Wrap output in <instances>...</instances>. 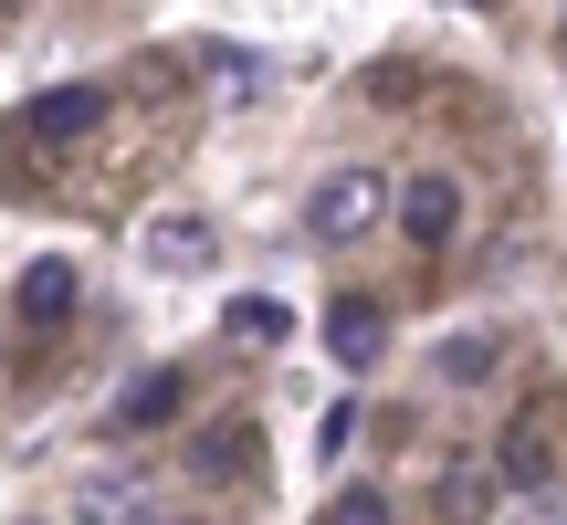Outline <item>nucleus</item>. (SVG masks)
Returning <instances> with one entry per match:
<instances>
[{
    "label": "nucleus",
    "mask_w": 567,
    "mask_h": 525,
    "mask_svg": "<svg viewBox=\"0 0 567 525\" xmlns=\"http://www.w3.org/2000/svg\"><path fill=\"white\" fill-rule=\"evenodd\" d=\"M379 168H337V179H316V200H305V222H316V243H358V231H379Z\"/></svg>",
    "instance_id": "obj_1"
},
{
    "label": "nucleus",
    "mask_w": 567,
    "mask_h": 525,
    "mask_svg": "<svg viewBox=\"0 0 567 525\" xmlns=\"http://www.w3.org/2000/svg\"><path fill=\"white\" fill-rule=\"evenodd\" d=\"M84 126H105V84H53V95L21 105V137H42V147L84 137Z\"/></svg>",
    "instance_id": "obj_2"
},
{
    "label": "nucleus",
    "mask_w": 567,
    "mask_h": 525,
    "mask_svg": "<svg viewBox=\"0 0 567 525\" xmlns=\"http://www.w3.org/2000/svg\"><path fill=\"white\" fill-rule=\"evenodd\" d=\"M400 231H410L421 253H442L452 231H463V179H442V168H431V179H410V189H400Z\"/></svg>",
    "instance_id": "obj_3"
},
{
    "label": "nucleus",
    "mask_w": 567,
    "mask_h": 525,
    "mask_svg": "<svg viewBox=\"0 0 567 525\" xmlns=\"http://www.w3.org/2000/svg\"><path fill=\"white\" fill-rule=\"evenodd\" d=\"M137 253L158 262V274H210V262H221V231L189 222V210H168V222H147V231H137Z\"/></svg>",
    "instance_id": "obj_4"
},
{
    "label": "nucleus",
    "mask_w": 567,
    "mask_h": 525,
    "mask_svg": "<svg viewBox=\"0 0 567 525\" xmlns=\"http://www.w3.org/2000/svg\"><path fill=\"white\" fill-rule=\"evenodd\" d=\"M379 347H389V316L368 295H337V305H326V358H337V368H379Z\"/></svg>",
    "instance_id": "obj_5"
},
{
    "label": "nucleus",
    "mask_w": 567,
    "mask_h": 525,
    "mask_svg": "<svg viewBox=\"0 0 567 525\" xmlns=\"http://www.w3.org/2000/svg\"><path fill=\"white\" fill-rule=\"evenodd\" d=\"M264 463V431L252 421H210L200 442H189V473H200V484H231V473H252Z\"/></svg>",
    "instance_id": "obj_6"
},
{
    "label": "nucleus",
    "mask_w": 567,
    "mask_h": 525,
    "mask_svg": "<svg viewBox=\"0 0 567 525\" xmlns=\"http://www.w3.org/2000/svg\"><path fill=\"white\" fill-rule=\"evenodd\" d=\"M74 515H84V525H147V484H137L126 463H105V473H84Z\"/></svg>",
    "instance_id": "obj_7"
},
{
    "label": "nucleus",
    "mask_w": 567,
    "mask_h": 525,
    "mask_svg": "<svg viewBox=\"0 0 567 525\" xmlns=\"http://www.w3.org/2000/svg\"><path fill=\"white\" fill-rule=\"evenodd\" d=\"M21 326H63V316H74V262H53V253H42V262H21Z\"/></svg>",
    "instance_id": "obj_8"
},
{
    "label": "nucleus",
    "mask_w": 567,
    "mask_h": 525,
    "mask_svg": "<svg viewBox=\"0 0 567 525\" xmlns=\"http://www.w3.org/2000/svg\"><path fill=\"white\" fill-rule=\"evenodd\" d=\"M494 368H505V337H484V326H463V337L431 347V379L442 389H473V379H494Z\"/></svg>",
    "instance_id": "obj_9"
},
{
    "label": "nucleus",
    "mask_w": 567,
    "mask_h": 525,
    "mask_svg": "<svg viewBox=\"0 0 567 525\" xmlns=\"http://www.w3.org/2000/svg\"><path fill=\"white\" fill-rule=\"evenodd\" d=\"M168 410H179V368H147V379L116 400V431H158Z\"/></svg>",
    "instance_id": "obj_10"
},
{
    "label": "nucleus",
    "mask_w": 567,
    "mask_h": 525,
    "mask_svg": "<svg viewBox=\"0 0 567 525\" xmlns=\"http://www.w3.org/2000/svg\"><path fill=\"white\" fill-rule=\"evenodd\" d=\"M252 84H264V63H252L243 42H210V95H221V105H243Z\"/></svg>",
    "instance_id": "obj_11"
},
{
    "label": "nucleus",
    "mask_w": 567,
    "mask_h": 525,
    "mask_svg": "<svg viewBox=\"0 0 567 525\" xmlns=\"http://www.w3.org/2000/svg\"><path fill=\"white\" fill-rule=\"evenodd\" d=\"M326 525H400V515H389V494H379V484H347L337 505H326Z\"/></svg>",
    "instance_id": "obj_12"
},
{
    "label": "nucleus",
    "mask_w": 567,
    "mask_h": 525,
    "mask_svg": "<svg viewBox=\"0 0 567 525\" xmlns=\"http://www.w3.org/2000/svg\"><path fill=\"white\" fill-rule=\"evenodd\" d=\"M221 326H231V337H252V347H274V337H284V305H264V295H243V305H231Z\"/></svg>",
    "instance_id": "obj_13"
},
{
    "label": "nucleus",
    "mask_w": 567,
    "mask_h": 525,
    "mask_svg": "<svg viewBox=\"0 0 567 525\" xmlns=\"http://www.w3.org/2000/svg\"><path fill=\"white\" fill-rule=\"evenodd\" d=\"M505 525H567V494H515Z\"/></svg>",
    "instance_id": "obj_14"
},
{
    "label": "nucleus",
    "mask_w": 567,
    "mask_h": 525,
    "mask_svg": "<svg viewBox=\"0 0 567 525\" xmlns=\"http://www.w3.org/2000/svg\"><path fill=\"white\" fill-rule=\"evenodd\" d=\"M0 11H11V0H0Z\"/></svg>",
    "instance_id": "obj_15"
}]
</instances>
